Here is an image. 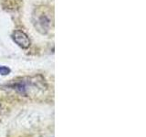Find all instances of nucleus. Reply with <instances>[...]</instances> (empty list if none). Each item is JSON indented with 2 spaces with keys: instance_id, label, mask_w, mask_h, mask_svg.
<instances>
[{
  "instance_id": "f257e3e1",
  "label": "nucleus",
  "mask_w": 146,
  "mask_h": 137,
  "mask_svg": "<svg viewBox=\"0 0 146 137\" xmlns=\"http://www.w3.org/2000/svg\"><path fill=\"white\" fill-rule=\"evenodd\" d=\"M12 37H13V39L15 40V42L18 46H20L21 48L27 49V48L29 47L30 40L29 38H27V36L24 33V32H22L20 30H16L13 33Z\"/></svg>"
},
{
  "instance_id": "f03ea898",
  "label": "nucleus",
  "mask_w": 146,
  "mask_h": 137,
  "mask_svg": "<svg viewBox=\"0 0 146 137\" xmlns=\"http://www.w3.org/2000/svg\"><path fill=\"white\" fill-rule=\"evenodd\" d=\"M9 72H10V70L7 67H4V66L0 67V74L1 75H7Z\"/></svg>"
}]
</instances>
